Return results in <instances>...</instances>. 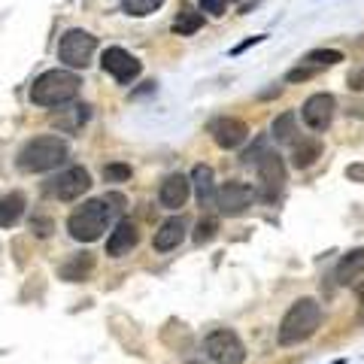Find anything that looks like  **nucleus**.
Instances as JSON below:
<instances>
[{
	"label": "nucleus",
	"instance_id": "nucleus-1",
	"mask_svg": "<svg viewBox=\"0 0 364 364\" xmlns=\"http://www.w3.org/2000/svg\"><path fill=\"white\" fill-rule=\"evenodd\" d=\"M124 210V198L109 191L107 198L100 200H88L85 207H79L70 219H67V231H70L73 240L79 243H95L100 234L107 231L109 215H119Z\"/></svg>",
	"mask_w": 364,
	"mask_h": 364
},
{
	"label": "nucleus",
	"instance_id": "nucleus-2",
	"mask_svg": "<svg viewBox=\"0 0 364 364\" xmlns=\"http://www.w3.org/2000/svg\"><path fill=\"white\" fill-rule=\"evenodd\" d=\"M318 322H322V310H318V304L313 298L294 301L279 322V334H277L279 346H294V343H301V340L313 337Z\"/></svg>",
	"mask_w": 364,
	"mask_h": 364
},
{
	"label": "nucleus",
	"instance_id": "nucleus-3",
	"mask_svg": "<svg viewBox=\"0 0 364 364\" xmlns=\"http://www.w3.org/2000/svg\"><path fill=\"white\" fill-rule=\"evenodd\" d=\"M79 76L70 70H46L37 76V82L31 88V100L40 107H64L67 100H73L79 95Z\"/></svg>",
	"mask_w": 364,
	"mask_h": 364
},
{
	"label": "nucleus",
	"instance_id": "nucleus-4",
	"mask_svg": "<svg viewBox=\"0 0 364 364\" xmlns=\"http://www.w3.org/2000/svg\"><path fill=\"white\" fill-rule=\"evenodd\" d=\"M67 158V143L61 136H37L18 152V167L25 173H46Z\"/></svg>",
	"mask_w": 364,
	"mask_h": 364
},
{
	"label": "nucleus",
	"instance_id": "nucleus-5",
	"mask_svg": "<svg viewBox=\"0 0 364 364\" xmlns=\"http://www.w3.org/2000/svg\"><path fill=\"white\" fill-rule=\"evenodd\" d=\"M95 52H97V37L95 33H88V31H82V28L67 31L61 37V43H58V61L67 64V67H73V70L88 67Z\"/></svg>",
	"mask_w": 364,
	"mask_h": 364
},
{
	"label": "nucleus",
	"instance_id": "nucleus-6",
	"mask_svg": "<svg viewBox=\"0 0 364 364\" xmlns=\"http://www.w3.org/2000/svg\"><path fill=\"white\" fill-rule=\"evenodd\" d=\"M203 352L213 364H243L246 349L234 331H213L203 340Z\"/></svg>",
	"mask_w": 364,
	"mask_h": 364
},
{
	"label": "nucleus",
	"instance_id": "nucleus-7",
	"mask_svg": "<svg viewBox=\"0 0 364 364\" xmlns=\"http://www.w3.org/2000/svg\"><path fill=\"white\" fill-rule=\"evenodd\" d=\"M252 198H255V191L243 186V182H225V186L215 191V207H219L222 215H240L246 213L249 207H252Z\"/></svg>",
	"mask_w": 364,
	"mask_h": 364
},
{
	"label": "nucleus",
	"instance_id": "nucleus-8",
	"mask_svg": "<svg viewBox=\"0 0 364 364\" xmlns=\"http://www.w3.org/2000/svg\"><path fill=\"white\" fill-rule=\"evenodd\" d=\"M255 167H258V176H261V198L277 200L282 186H286V167H282V158L277 152H267Z\"/></svg>",
	"mask_w": 364,
	"mask_h": 364
},
{
	"label": "nucleus",
	"instance_id": "nucleus-9",
	"mask_svg": "<svg viewBox=\"0 0 364 364\" xmlns=\"http://www.w3.org/2000/svg\"><path fill=\"white\" fill-rule=\"evenodd\" d=\"M334 107H337L334 95H325V91H318V95L306 97L304 107H301V116L306 122V128L328 131V124H331V119H334Z\"/></svg>",
	"mask_w": 364,
	"mask_h": 364
},
{
	"label": "nucleus",
	"instance_id": "nucleus-10",
	"mask_svg": "<svg viewBox=\"0 0 364 364\" xmlns=\"http://www.w3.org/2000/svg\"><path fill=\"white\" fill-rule=\"evenodd\" d=\"M91 188V176L85 167H67L58 179H52V195L58 200H76Z\"/></svg>",
	"mask_w": 364,
	"mask_h": 364
},
{
	"label": "nucleus",
	"instance_id": "nucleus-11",
	"mask_svg": "<svg viewBox=\"0 0 364 364\" xmlns=\"http://www.w3.org/2000/svg\"><path fill=\"white\" fill-rule=\"evenodd\" d=\"M210 134H213V140H215L219 149H237V146L246 143L249 128H246V122L225 116V119H215L210 124Z\"/></svg>",
	"mask_w": 364,
	"mask_h": 364
},
{
	"label": "nucleus",
	"instance_id": "nucleus-12",
	"mask_svg": "<svg viewBox=\"0 0 364 364\" xmlns=\"http://www.w3.org/2000/svg\"><path fill=\"white\" fill-rule=\"evenodd\" d=\"M104 70L109 76H116L119 82H131V79L140 76L143 67H140V61H136L131 52H124V49H119V46H116V49L104 52Z\"/></svg>",
	"mask_w": 364,
	"mask_h": 364
},
{
	"label": "nucleus",
	"instance_id": "nucleus-13",
	"mask_svg": "<svg viewBox=\"0 0 364 364\" xmlns=\"http://www.w3.org/2000/svg\"><path fill=\"white\" fill-rule=\"evenodd\" d=\"M188 191H191V179L186 173H170L164 182H161V191H158V198L167 210H182L188 200Z\"/></svg>",
	"mask_w": 364,
	"mask_h": 364
},
{
	"label": "nucleus",
	"instance_id": "nucleus-14",
	"mask_svg": "<svg viewBox=\"0 0 364 364\" xmlns=\"http://www.w3.org/2000/svg\"><path fill=\"white\" fill-rule=\"evenodd\" d=\"M136 243H140V231H136V225L131 219H122L116 225V231L109 234V240H107V255L109 258H122V255H128Z\"/></svg>",
	"mask_w": 364,
	"mask_h": 364
},
{
	"label": "nucleus",
	"instance_id": "nucleus-15",
	"mask_svg": "<svg viewBox=\"0 0 364 364\" xmlns=\"http://www.w3.org/2000/svg\"><path fill=\"white\" fill-rule=\"evenodd\" d=\"M182 237H186V219H179V215H173V219H167L161 228L155 231V252H170V249H176L182 243Z\"/></svg>",
	"mask_w": 364,
	"mask_h": 364
},
{
	"label": "nucleus",
	"instance_id": "nucleus-16",
	"mask_svg": "<svg viewBox=\"0 0 364 364\" xmlns=\"http://www.w3.org/2000/svg\"><path fill=\"white\" fill-rule=\"evenodd\" d=\"M361 273H364V246L352 249V252H346L343 258H340L334 277H337L340 286H352V279H358Z\"/></svg>",
	"mask_w": 364,
	"mask_h": 364
},
{
	"label": "nucleus",
	"instance_id": "nucleus-17",
	"mask_svg": "<svg viewBox=\"0 0 364 364\" xmlns=\"http://www.w3.org/2000/svg\"><path fill=\"white\" fill-rule=\"evenodd\" d=\"M191 186L198 191V203L200 207H210L215 198V186H213V167L210 164H198L191 170Z\"/></svg>",
	"mask_w": 364,
	"mask_h": 364
},
{
	"label": "nucleus",
	"instance_id": "nucleus-18",
	"mask_svg": "<svg viewBox=\"0 0 364 364\" xmlns=\"http://www.w3.org/2000/svg\"><path fill=\"white\" fill-rule=\"evenodd\" d=\"M88 119H91V107L76 104V107H67L61 112H55L52 124H55V128H61V131H76V128H82Z\"/></svg>",
	"mask_w": 364,
	"mask_h": 364
},
{
	"label": "nucleus",
	"instance_id": "nucleus-19",
	"mask_svg": "<svg viewBox=\"0 0 364 364\" xmlns=\"http://www.w3.org/2000/svg\"><path fill=\"white\" fill-rule=\"evenodd\" d=\"M91 270H95V255H91V252H79V255H73L61 267V277L70 279V282H82Z\"/></svg>",
	"mask_w": 364,
	"mask_h": 364
},
{
	"label": "nucleus",
	"instance_id": "nucleus-20",
	"mask_svg": "<svg viewBox=\"0 0 364 364\" xmlns=\"http://www.w3.org/2000/svg\"><path fill=\"white\" fill-rule=\"evenodd\" d=\"M21 215H25V198H21L18 191L0 198V228H13Z\"/></svg>",
	"mask_w": 364,
	"mask_h": 364
},
{
	"label": "nucleus",
	"instance_id": "nucleus-21",
	"mask_svg": "<svg viewBox=\"0 0 364 364\" xmlns=\"http://www.w3.org/2000/svg\"><path fill=\"white\" fill-rule=\"evenodd\" d=\"M203 28V13H198L195 6H182L179 16L173 18V31L182 33V37H188V33H198Z\"/></svg>",
	"mask_w": 364,
	"mask_h": 364
},
{
	"label": "nucleus",
	"instance_id": "nucleus-22",
	"mask_svg": "<svg viewBox=\"0 0 364 364\" xmlns=\"http://www.w3.org/2000/svg\"><path fill=\"white\" fill-rule=\"evenodd\" d=\"M318 158H322V143L318 140H306V143H298L294 146V155H291V164L304 170V167H313Z\"/></svg>",
	"mask_w": 364,
	"mask_h": 364
},
{
	"label": "nucleus",
	"instance_id": "nucleus-23",
	"mask_svg": "<svg viewBox=\"0 0 364 364\" xmlns=\"http://www.w3.org/2000/svg\"><path fill=\"white\" fill-rule=\"evenodd\" d=\"M273 136H277L279 143H294V136H298V124H294V112H282L273 122Z\"/></svg>",
	"mask_w": 364,
	"mask_h": 364
},
{
	"label": "nucleus",
	"instance_id": "nucleus-24",
	"mask_svg": "<svg viewBox=\"0 0 364 364\" xmlns=\"http://www.w3.org/2000/svg\"><path fill=\"white\" fill-rule=\"evenodd\" d=\"M340 61H343V52H337V49H313L310 55H306V64L316 67V70L331 67V64H340Z\"/></svg>",
	"mask_w": 364,
	"mask_h": 364
},
{
	"label": "nucleus",
	"instance_id": "nucleus-25",
	"mask_svg": "<svg viewBox=\"0 0 364 364\" xmlns=\"http://www.w3.org/2000/svg\"><path fill=\"white\" fill-rule=\"evenodd\" d=\"M161 4H164V0H122V9L128 16H140L143 18V16H152Z\"/></svg>",
	"mask_w": 364,
	"mask_h": 364
},
{
	"label": "nucleus",
	"instance_id": "nucleus-26",
	"mask_svg": "<svg viewBox=\"0 0 364 364\" xmlns=\"http://www.w3.org/2000/svg\"><path fill=\"white\" fill-rule=\"evenodd\" d=\"M215 231H219V222H215V219H200V222H198V231H195V243L213 240Z\"/></svg>",
	"mask_w": 364,
	"mask_h": 364
},
{
	"label": "nucleus",
	"instance_id": "nucleus-27",
	"mask_svg": "<svg viewBox=\"0 0 364 364\" xmlns=\"http://www.w3.org/2000/svg\"><path fill=\"white\" fill-rule=\"evenodd\" d=\"M104 179L107 182H128L131 179V167L128 164H107L104 167Z\"/></svg>",
	"mask_w": 364,
	"mask_h": 364
},
{
	"label": "nucleus",
	"instance_id": "nucleus-28",
	"mask_svg": "<svg viewBox=\"0 0 364 364\" xmlns=\"http://www.w3.org/2000/svg\"><path fill=\"white\" fill-rule=\"evenodd\" d=\"M264 155H267V149H264V140H258V143L252 146V149L243 152V161H246V164H258Z\"/></svg>",
	"mask_w": 364,
	"mask_h": 364
},
{
	"label": "nucleus",
	"instance_id": "nucleus-29",
	"mask_svg": "<svg viewBox=\"0 0 364 364\" xmlns=\"http://www.w3.org/2000/svg\"><path fill=\"white\" fill-rule=\"evenodd\" d=\"M225 4L228 0H200V9L210 16H225Z\"/></svg>",
	"mask_w": 364,
	"mask_h": 364
},
{
	"label": "nucleus",
	"instance_id": "nucleus-30",
	"mask_svg": "<svg viewBox=\"0 0 364 364\" xmlns=\"http://www.w3.org/2000/svg\"><path fill=\"white\" fill-rule=\"evenodd\" d=\"M346 82H349V88L352 91H364V64L361 67H355L349 76H346Z\"/></svg>",
	"mask_w": 364,
	"mask_h": 364
},
{
	"label": "nucleus",
	"instance_id": "nucleus-31",
	"mask_svg": "<svg viewBox=\"0 0 364 364\" xmlns=\"http://www.w3.org/2000/svg\"><path fill=\"white\" fill-rule=\"evenodd\" d=\"M316 73L318 70H316V67H310V64H306V67H294V70L289 73V82H301V79H310Z\"/></svg>",
	"mask_w": 364,
	"mask_h": 364
},
{
	"label": "nucleus",
	"instance_id": "nucleus-32",
	"mask_svg": "<svg viewBox=\"0 0 364 364\" xmlns=\"http://www.w3.org/2000/svg\"><path fill=\"white\" fill-rule=\"evenodd\" d=\"M31 228H33V231H37L40 237H46V234L52 231V222H49V219H33V222H31Z\"/></svg>",
	"mask_w": 364,
	"mask_h": 364
},
{
	"label": "nucleus",
	"instance_id": "nucleus-33",
	"mask_svg": "<svg viewBox=\"0 0 364 364\" xmlns=\"http://www.w3.org/2000/svg\"><path fill=\"white\" fill-rule=\"evenodd\" d=\"M346 176H349V179H358V182H364V164L349 167V170H346Z\"/></svg>",
	"mask_w": 364,
	"mask_h": 364
},
{
	"label": "nucleus",
	"instance_id": "nucleus-34",
	"mask_svg": "<svg viewBox=\"0 0 364 364\" xmlns=\"http://www.w3.org/2000/svg\"><path fill=\"white\" fill-rule=\"evenodd\" d=\"M261 40H264V37H252V40H246V43H240V46H237V49H234V55H240V52H246V49H249V46H255V43H261Z\"/></svg>",
	"mask_w": 364,
	"mask_h": 364
},
{
	"label": "nucleus",
	"instance_id": "nucleus-35",
	"mask_svg": "<svg viewBox=\"0 0 364 364\" xmlns=\"http://www.w3.org/2000/svg\"><path fill=\"white\" fill-rule=\"evenodd\" d=\"M355 294H358V301L364 304V282H358V286H355Z\"/></svg>",
	"mask_w": 364,
	"mask_h": 364
},
{
	"label": "nucleus",
	"instance_id": "nucleus-36",
	"mask_svg": "<svg viewBox=\"0 0 364 364\" xmlns=\"http://www.w3.org/2000/svg\"><path fill=\"white\" fill-rule=\"evenodd\" d=\"M334 364H346V361H334Z\"/></svg>",
	"mask_w": 364,
	"mask_h": 364
},
{
	"label": "nucleus",
	"instance_id": "nucleus-37",
	"mask_svg": "<svg viewBox=\"0 0 364 364\" xmlns=\"http://www.w3.org/2000/svg\"><path fill=\"white\" fill-rule=\"evenodd\" d=\"M191 364H203V361H191Z\"/></svg>",
	"mask_w": 364,
	"mask_h": 364
}]
</instances>
